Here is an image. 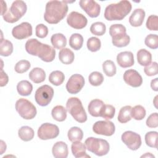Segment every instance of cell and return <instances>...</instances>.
<instances>
[{
    "mask_svg": "<svg viewBox=\"0 0 158 158\" xmlns=\"http://www.w3.org/2000/svg\"><path fill=\"white\" fill-rule=\"evenodd\" d=\"M25 49L28 54L38 56L46 62L53 61L56 57V51L54 48L43 44L35 38L27 40L25 43Z\"/></svg>",
    "mask_w": 158,
    "mask_h": 158,
    "instance_id": "6da1fadb",
    "label": "cell"
},
{
    "mask_svg": "<svg viewBox=\"0 0 158 158\" xmlns=\"http://www.w3.org/2000/svg\"><path fill=\"white\" fill-rule=\"evenodd\" d=\"M68 10L65 1H49L46 4L44 19L49 24H57L65 17Z\"/></svg>",
    "mask_w": 158,
    "mask_h": 158,
    "instance_id": "7a4b0ae2",
    "label": "cell"
},
{
    "mask_svg": "<svg viewBox=\"0 0 158 158\" xmlns=\"http://www.w3.org/2000/svg\"><path fill=\"white\" fill-rule=\"evenodd\" d=\"M131 8L130 2L127 0L110 4L105 9L104 18L109 21L122 20L130 12Z\"/></svg>",
    "mask_w": 158,
    "mask_h": 158,
    "instance_id": "3957f363",
    "label": "cell"
},
{
    "mask_svg": "<svg viewBox=\"0 0 158 158\" xmlns=\"http://www.w3.org/2000/svg\"><path fill=\"white\" fill-rule=\"evenodd\" d=\"M125 27L122 24L115 23L109 28V35L112 37V43L118 48L127 46L130 42V38L126 33Z\"/></svg>",
    "mask_w": 158,
    "mask_h": 158,
    "instance_id": "277c9868",
    "label": "cell"
},
{
    "mask_svg": "<svg viewBox=\"0 0 158 158\" xmlns=\"http://www.w3.org/2000/svg\"><path fill=\"white\" fill-rule=\"evenodd\" d=\"M66 109L73 118L79 123L87 120V115L83 107L81 101L77 97H71L66 102Z\"/></svg>",
    "mask_w": 158,
    "mask_h": 158,
    "instance_id": "5b68a950",
    "label": "cell"
},
{
    "mask_svg": "<svg viewBox=\"0 0 158 158\" xmlns=\"http://www.w3.org/2000/svg\"><path fill=\"white\" fill-rule=\"evenodd\" d=\"M27 10V6L24 1L21 0L14 1L9 10L2 16L3 19L8 23H15L25 15Z\"/></svg>",
    "mask_w": 158,
    "mask_h": 158,
    "instance_id": "8992f818",
    "label": "cell"
},
{
    "mask_svg": "<svg viewBox=\"0 0 158 158\" xmlns=\"http://www.w3.org/2000/svg\"><path fill=\"white\" fill-rule=\"evenodd\" d=\"M85 144L88 151L98 156L106 155L110 149L107 141L94 137L88 138L85 141Z\"/></svg>",
    "mask_w": 158,
    "mask_h": 158,
    "instance_id": "52a82bcc",
    "label": "cell"
},
{
    "mask_svg": "<svg viewBox=\"0 0 158 158\" xmlns=\"http://www.w3.org/2000/svg\"><path fill=\"white\" fill-rule=\"evenodd\" d=\"M15 109L20 116L26 120L33 119L37 113L36 107L32 102L24 98H20L16 101Z\"/></svg>",
    "mask_w": 158,
    "mask_h": 158,
    "instance_id": "ba28073f",
    "label": "cell"
},
{
    "mask_svg": "<svg viewBox=\"0 0 158 158\" xmlns=\"http://www.w3.org/2000/svg\"><path fill=\"white\" fill-rule=\"evenodd\" d=\"M54 96L53 88L48 85H44L39 87L35 94V99L36 103L40 106H46L51 101Z\"/></svg>",
    "mask_w": 158,
    "mask_h": 158,
    "instance_id": "9c48e42d",
    "label": "cell"
},
{
    "mask_svg": "<svg viewBox=\"0 0 158 158\" xmlns=\"http://www.w3.org/2000/svg\"><path fill=\"white\" fill-rule=\"evenodd\" d=\"M38 136L42 140L54 139L59 134V127L50 123H43L38 130Z\"/></svg>",
    "mask_w": 158,
    "mask_h": 158,
    "instance_id": "30bf717a",
    "label": "cell"
},
{
    "mask_svg": "<svg viewBox=\"0 0 158 158\" xmlns=\"http://www.w3.org/2000/svg\"><path fill=\"white\" fill-rule=\"evenodd\" d=\"M122 142L131 150L136 151L141 145V136L132 131H125L121 136Z\"/></svg>",
    "mask_w": 158,
    "mask_h": 158,
    "instance_id": "8fae6325",
    "label": "cell"
},
{
    "mask_svg": "<svg viewBox=\"0 0 158 158\" xmlns=\"http://www.w3.org/2000/svg\"><path fill=\"white\" fill-rule=\"evenodd\" d=\"M93 131L97 135L110 136L115 133V127L114 123L109 120H99L93 125Z\"/></svg>",
    "mask_w": 158,
    "mask_h": 158,
    "instance_id": "7c38bea8",
    "label": "cell"
},
{
    "mask_svg": "<svg viewBox=\"0 0 158 158\" xmlns=\"http://www.w3.org/2000/svg\"><path fill=\"white\" fill-rule=\"evenodd\" d=\"M85 85L84 77L80 74L72 75L66 83V89L72 94L79 93Z\"/></svg>",
    "mask_w": 158,
    "mask_h": 158,
    "instance_id": "4fadbf2b",
    "label": "cell"
},
{
    "mask_svg": "<svg viewBox=\"0 0 158 158\" xmlns=\"http://www.w3.org/2000/svg\"><path fill=\"white\" fill-rule=\"evenodd\" d=\"M67 23L70 27L80 30L86 26L88 20L86 17L82 14L76 11H72L67 16Z\"/></svg>",
    "mask_w": 158,
    "mask_h": 158,
    "instance_id": "5bb4252c",
    "label": "cell"
},
{
    "mask_svg": "<svg viewBox=\"0 0 158 158\" xmlns=\"http://www.w3.org/2000/svg\"><path fill=\"white\" fill-rule=\"evenodd\" d=\"M12 35L17 40L27 38L32 35V26L28 22H22L12 28Z\"/></svg>",
    "mask_w": 158,
    "mask_h": 158,
    "instance_id": "9a60e30c",
    "label": "cell"
},
{
    "mask_svg": "<svg viewBox=\"0 0 158 158\" xmlns=\"http://www.w3.org/2000/svg\"><path fill=\"white\" fill-rule=\"evenodd\" d=\"M80 7L91 18L98 17L101 12V6L95 1L81 0L79 1Z\"/></svg>",
    "mask_w": 158,
    "mask_h": 158,
    "instance_id": "2e32d148",
    "label": "cell"
},
{
    "mask_svg": "<svg viewBox=\"0 0 158 158\" xmlns=\"http://www.w3.org/2000/svg\"><path fill=\"white\" fill-rule=\"evenodd\" d=\"M125 82L134 88L140 86L143 83V78L141 75L134 69H129L125 72L123 76Z\"/></svg>",
    "mask_w": 158,
    "mask_h": 158,
    "instance_id": "e0dca14e",
    "label": "cell"
},
{
    "mask_svg": "<svg viewBox=\"0 0 158 158\" xmlns=\"http://www.w3.org/2000/svg\"><path fill=\"white\" fill-rule=\"evenodd\" d=\"M117 62L122 68H128L133 66L135 63L133 54L131 51H123L117 56Z\"/></svg>",
    "mask_w": 158,
    "mask_h": 158,
    "instance_id": "ac0fdd59",
    "label": "cell"
},
{
    "mask_svg": "<svg viewBox=\"0 0 158 158\" xmlns=\"http://www.w3.org/2000/svg\"><path fill=\"white\" fill-rule=\"evenodd\" d=\"M52 153L56 158H66L69 154L67 144L64 141H57L52 146Z\"/></svg>",
    "mask_w": 158,
    "mask_h": 158,
    "instance_id": "d6986e66",
    "label": "cell"
},
{
    "mask_svg": "<svg viewBox=\"0 0 158 158\" xmlns=\"http://www.w3.org/2000/svg\"><path fill=\"white\" fill-rule=\"evenodd\" d=\"M145 17V11L142 9H136L129 17V23L132 27H140Z\"/></svg>",
    "mask_w": 158,
    "mask_h": 158,
    "instance_id": "ffe728a7",
    "label": "cell"
},
{
    "mask_svg": "<svg viewBox=\"0 0 158 158\" xmlns=\"http://www.w3.org/2000/svg\"><path fill=\"white\" fill-rule=\"evenodd\" d=\"M71 150L73 156L76 158L90 157L86 152V148L85 144L81 141L73 142L71 146Z\"/></svg>",
    "mask_w": 158,
    "mask_h": 158,
    "instance_id": "44dd1931",
    "label": "cell"
},
{
    "mask_svg": "<svg viewBox=\"0 0 158 158\" xmlns=\"http://www.w3.org/2000/svg\"><path fill=\"white\" fill-rule=\"evenodd\" d=\"M105 104L99 99H94L90 101L88 106L89 114L94 117H100L101 112Z\"/></svg>",
    "mask_w": 158,
    "mask_h": 158,
    "instance_id": "7402d4cb",
    "label": "cell"
},
{
    "mask_svg": "<svg viewBox=\"0 0 158 158\" xmlns=\"http://www.w3.org/2000/svg\"><path fill=\"white\" fill-rule=\"evenodd\" d=\"M28 77L35 83H40L45 80L46 73L43 69L35 67L30 72Z\"/></svg>",
    "mask_w": 158,
    "mask_h": 158,
    "instance_id": "603a6c76",
    "label": "cell"
},
{
    "mask_svg": "<svg viewBox=\"0 0 158 158\" xmlns=\"http://www.w3.org/2000/svg\"><path fill=\"white\" fill-rule=\"evenodd\" d=\"M136 57L138 64L142 66H147L152 61L151 53L145 49H139L137 52Z\"/></svg>",
    "mask_w": 158,
    "mask_h": 158,
    "instance_id": "cb8c5ba5",
    "label": "cell"
},
{
    "mask_svg": "<svg viewBox=\"0 0 158 158\" xmlns=\"http://www.w3.org/2000/svg\"><path fill=\"white\" fill-rule=\"evenodd\" d=\"M75 56L72 51L69 48H63L59 52V60L64 64H70L74 60Z\"/></svg>",
    "mask_w": 158,
    "mask_h": 158,
    "instance_id": "d4e9b609",
    "label": "cell"
},
{
    "mask_svg": "<svg viewBox=\"0 0 158 158\" xmlns=\"http://www.w3.org/2000/svg\"><path fill=\"white\" fill-rule=\"evenodd\" d=\"M51 42L52 46L57 49H62L67 44L66 37L62 33H55L51 38Z\"/></svg>",
    "mask_w": 158,
    "mask_h": 158,
    "instance_id": "484cf974",
    "label": "cell"
},
{
    "mask_svg": "<svg viewBox=\"0 0 158 158\" xmlns=\"http://www.w3.org/2000/svg\"><path fill=\"white\" fill-rule=\"evenodd\" d=\"M17 90L20 95L27 96L31 93L33 85L27 80H22L18 83L17 85Z\"/></svg>",
    "mask_w": 158,
    "mask_h": 158,
    "instance_id": "4316f807",
    "label": "cell"
},
{
    "mask_svg": "<svg viewBox=\"0 0 158 158\" xmlns=\"http://www.w3.org/2000/svg\"><path fill=\"white\" fill-rule=\"evenodd\" d=\"M52 118L57 122H63L67 118V109L60 105L53 107L51 111Z\"/></svg>",
    "mask_w": 158,
    "mask_h": 158,
    "instance_id": "83f0119b",
    "label": "cell"
},
{
    "mask_svg": "<svg viewBox=\"0 0 158 158\" xmlns=\"http://www.w3.org/2000/svg\"><path fill=\"white\" fill-rule=\"evenodd\" d=\"M69 140L71 142L81 141L83 137V132L82 130L78 127H73L70 128L67 133Z\"/></svg>",
    "mask_w": 158,
    "mask_h": 158,
    "instance_id": "f1b7e54d",
    "label": "cell"
},
{
    "mask_svg": "<svg viewBox=\"0 0 158 158\" xmlns=\"http://www.w3.org/2000/svg\"><path fill=\"white\" fill-rule=\"evenodd\" d=\"M19 138L24 141H31L35 135L34 130L28 126H23L18 131Z\"/></svg>",
    "mask_w": 158,
    "mask_h": 158,
    "instance_id": "f546056e",
    "label": "cell"
},
{
    "mask_svg": "<svg viewBox=\"0 0 158 158\" xmlns=\"http://www.w3.org/2000/svg\"><path fill=\"white\" fill-rule=\"evenodd\" d=\"M131 107L130 106H125L122 107L118 112V121L121 123H125L131 119Z\"/></svg>",
    "mask_w": 158,
    "mask_h": 158,
    "instance_id": "4dcf8cb0",
    "label": "cell"
},
{
    "mask_svg": "<svg viewBox=\"0 0 158 158\" xmlns=\"http://www.w3.org/2000/svg\"><path fill=\"white\" fill-rule=\"evenodd\" d=\"M83 44V38L80 33H73L70 36L69 38V45L72 49L77 51L79 50L82 48Z\"/></svg>",
    "mask_w": 158,
    "mask_h": 158,
    "instance_id": "1f68e13d",
    "label": "cell"
},
{
    "mask_svg": "<svg viewBox=\"0 0 158 158\" xmlns=\"http://www.w3.org/2000/svg\"><path fill=\"white\" fill-rule=\"evenodd\" d=\"M65 80V75L62 72L54 70L52 72L49 76V82L55 86L60 85Z\"/></svg>",
    "mask_w": 158,
    "mask_h": 158,
    "instance_id": "d6a6232c",
    "label": "cell"
},
{
    "mask_svg": "<svg viewBox=\"0 0 158 158\" xmlns=\"http://www.w3.org/2000/svg\"><path fill=\"white\" fill-rule=\"evenodd\" d=\"M13 44L10 41L1 38L0 44L1 56L4 57L10 56L13 52Z\"/></svg>",
    "mask_w": 158,
    "mask_h": 158,
    "instance_id": "836d02e7",
    "label": "cell"
},
{
    "mask_svg": "<svg viewBox=\"0 0 158 158\" xmlns=\"http://www.w3.org/2000/svg\"><path fill=\"white\" fill-rule=\"evenodd\" d=\"M102 70L104 73L109 77L115 75L117 72V68L114 62L110 60H107L103 62Z\"/></svg>",
    "mask_w": 158,
    "mask_h": 158,
    "instance_id": "e575fe53",
    "label": "cell"
},
{
    "mask_svg": "<svg viewBox=\"0 0 158 158\" xmlns=\"http://www.w3.org/2000/svg\"><path fill=\"white\" fill-rule=\"evenodd\" d=\"M157 131H149L145 135V143L147 146L153 148H157Z\"/></svg>",
    "mask_w": 158,
    "mask_h": 158,
    "instance_id": "d590c367",
    "label": "cell"
},
{
    "mask_svg": "<svg viewBox=\"0 0 158 158\" xmlns=\"http://www.w3.org/2000/svg\"><path fill=\"white\" fill-rule=\"evenodd\" d=\"M146 114V112L143 106L141 105H136L131 109V115L134 119L136 120H143Z\"/></svg>",
    "mask_w": 158,
    "mask_h": 158,
    "instance_id": "8d00e7d4",
    "label": "cell"
},
{
    "mask_svg": "<svg viewBox=\"0 0 158 158\" xmlns=\"http://www.w3.org/2000/svg\"><path fill=\"white\" fill-rule=\"evenodd\" d=\"M89 30L91 33L94 35L102 36L106 33V27L104 23L96 22L92 23Z\"/></svg>",
    "mask_w": 158,
    "mask_h": 158,
    "instance_id": "74e56055",
    "label": "cell"
},
{
    "mask_svg": "<svg viewBox=\"0 0 158 158\" xmlns=\"http://www.w3.org/2000/svg\"><path fill=\"white\" fill-rule=\"evenodd\" d=\"M88 80L92 86H98L102 83L104 81V77L101 72L94 71L89 74Z\"/></svg>",
    "mask_w": 158,
    "mask_h": 158,
    "instance_id": "f35d334b",
    "label": "cell"
},
{
    "mask_svg": "<svg viewBox=\"0 0 158 158\" xmlns=\"http://www.w3.org/2000/svg\"><path fill=\"white\" fill-rule=\"evenodd\" d=\"M115 109L110 104H104L101 112L100 117L105 118L106 120L112 119L115 115Z\"/></svg>",
    "mask_w": 158,
    "mask_h": 158,
    "instance_id": "ab89813d",
    "label": "cell"
},
{
    "mask_svg": "<svg viewBox=\"0 0 158 158\" xmlns=\"http://www.w3.org/2000/svg\"><path fill=\"white\" fill-rule=\"evenodd\" d=\"M86 46L89 51L91 52H96L100 49L101 43L98 38L93 36L88 38L87 40Z\"/></svg>",
    "mask_w": 158,
    "mask_h": 158,
    "instance_id": "60d3db41",
    "label": "cell"
},
{
    "mask_svg": "<svg viewBox=\"0 0 158 158\" xmlns=\"http://www.w3.org/2000/svg\"><path fill=\"white\" fill-rule=\"evenodd\" d=\"M146 46L151 49H156L158 48V36L156 34H149L145 38Z\"/></svg>",
    "mask_w": 158,
    "mask_h": 158,
    "instance_id": "b9f144b4",
    "label": "cell"
},
{
    "mask_svg": "<svg viewBox=\"0 0 158 158\" xmlns=\"http://www.w3.org/2000/svg\"><path fill=\"white\" fill-rule=\"evenodd\" d=\"M31 66V64L28 60H20L16 63L14 69L18 73H23L28 70Z\"/></svg>",
    "mask_w": 158,
    "mask_h": 158,
    "instance_id": "7bdbcfd3",
    "label": "cell"
},
{
    "mask_svg": "<svg viewBox=\"0 0 158 158\" xmlns=\"http://www.w3.org/2000/svg\"><path fill=\"white\" fill-rule=\"evenodd\" d=\"M146 28L149 30L157 31L158 29V17L156 15H151L148 17L146 23Z\"/></svg>",
    "mask_w": 158,
    "mask_h": 158,
    "instance_id": "ee69618b",
    "label": "cell"
},
{
    "mask_svg": "<svg viewBox=\"0 0 158 158\" xmlns=\"http://www.w3.org/2000/svg\"><path fill=\"white\" fill-rule=\"evenodd\" d=\"M144 72L145 74L149 77L156 75L158 73L157 63L156 62H153L148 65L145 66L144 69Z\"/></svg>",
    "mask_w": 158,
    "mask_h": 158,
    "instance_id": "f6af8a7d",
    "label": "cell"
},
{
    "mask_svg": "<svg viewBox=\"0 0 158 158\" xmlns=\"http://www.w3.org/2000/svg\"><path fill=\"white\" fill-rule=\"evenodd\" d=\"M35 34L36 36L40 38H44L48 34V28L43 23L38 24L35 28Z\"/></svg>",
    "mask_w": 158,
    "mask_h": 158,
    "instance_id": "bcb514c9",
    "label": "cell"
},
{
    "mask_svg": "<svg viewBox=\"0 0 158 158\" xmlns=\"http://www.w3.org/2000/svg\"><path fill=\"white\" fill-rule=\"evenodd\" d=\"M146 125L149 128H157L158 127V114L157 112L151 114L146 121Z\"/></svg>",
    "mask_w": 158,
    "mask_h": 158,
    "instance_id": "7dc6e473",
    "label": "cell"
},
{
    "mask_svg": "<svg viewBox=\"0 0 158 158\" xmlns=\"http://www.w3.org/2000/svg\"><path fill=\"white\" fill-rule=\"evenodd\" d=\"M9 81V78L6 73L3 71V69H1V80H0V86L1 87L6 86Z\"/></svg>",
    "mask_w": 158,
    "mask_h": 158,
    "instance_id": "c3c4849f",
    "label": "cell"
},
{
    "mask_svg": "<svg viewBox=\"0 0 158 158\" xmlns=\"http://www.w3.org/2000/svg\"><path fill=\"white\" fill-rule=\"evenodd\" d=\"M151 87L152 89V90L155 91H158V78H156L151 80Z\"/></svg>",
    "mask_w": 158,
    "mask_h": 158,
    "instance_id": "681fc988",
    "label": "cell"
},
{
    "mask_svg": "<svg viewBox=\"0 0 158 158\" xmlns=\"http://www.w3.org/2000/svg\"><path fill=\"white\" fill-rule=\"evenodd\" d=\"M1 15L3 16L7 11V5H6V2L4 1H1Z\"/></svg>",
    "mask_w": 158,
    "mask_h": 158,
    "instance_id": "f907efd6",
    "label": "cell"
},
{
    "mask_svg": "<svg viewBox=\"0 0 158 158\" xmlns=\"http://www.w3.org/2000/svg\"><path fill=\"white\" fill-rule=\"evenodd\" d=\"M6 148L7 146L6 144V143L3 140H1V155H2L6 151Z\"/></svg>",
    "mask_w": 158,
    "mask_h": 158,
    "instance_id": "816d5d0a",
    "label": "cell"
},
{
    "mask_svg": "<svg viewBox=\"0 0 158 158\" xmlns=\"http://www.w3.org/2000/svg\"><path fill=\"white\" fill-rule=\"evenodd\" d=\"M141 157H155V156L154 155H152L151 153L150 152H146L145 154L142 155L141 156Z\"/></svg>",
    "mask_w": 158,
    "mask_h": 158,
    "instance_id": "f5cc1de1",
    "label": "cell"
},
{
    "mask_svg": "<svg viewBox=\"0 0 158 158\" xmlns=\"http://www.w3.org/2000/svg\"><path fill=\"white\" fill-rule=\"evenodd\" d=\"M157 98H158V96L157 95V96L154 98V101H153V104H154V106H155L156 108H157Z\"/></svg>",
    "mask_w": 158,
    "mask_h": 158,
    "instance_id": "db71d44e",
    "label": "cell"
}]
</instances>
